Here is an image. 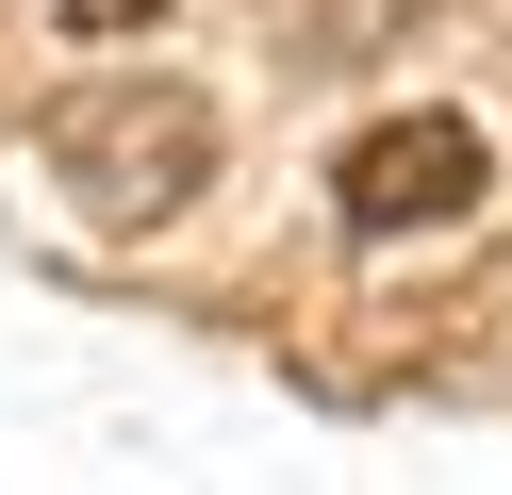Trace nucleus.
Masks as SVG:
<instances>
[{
	"label": "nucleus",
	"instance_id": "2",
	"mask_svg": "<svg viewBox=\"0 0 512 495\" xmlns=\"http://www.w3.org/2000/svg\"><path fill=\"white\" fill-rule=\"evenodd\" d=\"M479 182H496V149H479V116H380L364 149H347V231L364 248H397V231H446V215H479Z\"/></svg>",
	"mask_w": 512,
	"mask_h": 495
},
{
	"label": "nucleus",
	"instance_id": "3",
	"mask_svg": "<svg viewBox=\"0 0 512 495\" xmlns=\"http://www.w3.org/2000/svg\"><path fill=\"white\" fill-rule=\"evenodd\" d=\"M149 17V0H67V33H133Z\"/></svg>",
	"mask_w": 512,
	"mask_h": 495
},
{
	"label": "nucleus",
	"instance_id": "1",
	"mask_svg": "<svg viewBox=\"0 0 512 495\" xmlns=\"http://www.w3.org/2000/svg\"><path fill=\"white\" fill-rule=\"evenodd\" d=\"M34 165H50L100 231H149V215H182V198L215 182V99L166 83V66H100V83H67V99L34 116Z\"/></svg>",
	"mask_w": 512,
	"mask_h": 495
}]
</instances>
